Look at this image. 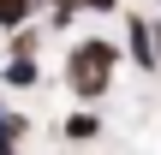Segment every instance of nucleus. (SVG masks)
<instances>
[{"label":"nucleus","mask_w":161,"mask_h":155,"mask_svg":"<svg viewBox=\"0 0 161 155\" xmlns=\"http://www.w3.org/2000/svg\"><path fill=\"white\" fill-rule=\"evenodd\" d=\"M119 54H125V48H114L108 36H84V42H72V54H66V90H72L78 102H102V96L114 90Z\"/></svg>","instance_id":"1"},{"label":"nucleus","mask_w":161,"mask_h":155,"mask_svg":"<svg viewBox=\"0 0 161 155\" xmlns=\"http://www.w3.org/2000/svg\"><path fill=\"white\" fill-rule=\"evenodd\" d=\"M125 54L143 72H155V18H125Z\"/></svg>","instance_id":"2"},{"label":"nucleus","mask_w":161,"mask_h":155,"mask_svg":"<svg viewBox=\"0 0 161 155\" xmlns=\"http://www.w3.org/2000/svg\"><path fill=\"white\" fill-rule=\"evenodd\" d=\"M0 78H6L12 90H30V84L42 78V66H36V54H6V66H0Z\"/></svg>","instance_id":"3"},{"label":"nucleus","mask_w":161,"mask_h":155,"mask_svg":"<svg viewBox=\"0 0 161 155\" xmlns=\"http://www.w3.org/2000/svg\"><path fill=\"white\" fill-rule=\"evenodd\" d=\"M60 131H66L72 143H96V137H102V119H96L90 108H78V113H66V125H60Z\"/></svg>","instance_id":"4"},{"label":"nucleus","mask_w":161,"mask_h":155,"mask_svg":"<svg viewBox=\"0 0 161 155\" xmlns=\"http://www.w3.org/2000/svg\"><path fill=\"white\" fill-rule=\"evenodd\" d=\"M36 6H42V0H0V30H12V36H18V30L36 18Z\"/></svg>","instance_id":"5"},{"label":"nucleus","mask_w":161,"mask_h":155,"mask_svg":"<svg viewBox=\"0 0 161 155\" xmlns=\"http://www.w3.org/2000/svg\"><path fill=\"white\" fill-rule=\"evenodd\" d=\"M119 0H84V12H114Z\"/></svg>","instance_id":"6"}]
</instances>
